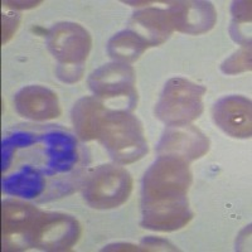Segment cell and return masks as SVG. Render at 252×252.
<instances>
[{
    "label": "cell",
    "mask_w": 252,
    "mask_h": 252,
    "mask_svg": "<svg viewBox=\"0 0 252 252\" xmlns=\"http://www.w3.org/2000/svg\"><path fill=\"white\" fill-rule=\"evenodd\" d=\"M150 43L134 31H124L109 42V53L119 62L126 63L138 60Z\"/></svg>",
    "instance_id": "17"
},
{
    "label": "cell",
    "mask_w": 252,
    "mask_h": 252,
    "mask_svg": "<svg viewBox=\"0 0 252 252\" xmlns=\"http://www.w3.org/2000/svg\"><path fill=\"white\" fill-rule=\"evenodd\" d=\"M206 89L184 78H173L166 83L155 115L168 126L188 125L203 111Z\"/></svg>",
    "instance_id": "3"
},
{
    "label": "cell",
    "mask_w": 252,
    "mask_h": 252,
    "mask_svg": "<svg viewBox=\"0 0 252 252\" xmlns=\"http://www.w3.org/2000/svg\"><path fill=\"white\" fill-rule=\"evenodd\" d=\"M143 246L144 250H148V251H157V250L158 251L159 250L165 251V250H169V247H172L166 241L159 240V238H148L143 242Z\"/></svg>",
    "instance_id": "20"
},
{
    "label": "cell",
    "mask_w": 252,
    "mask_h": 252,
    "mask_svg": "<svg viewBox=\"0 0 252 252\" xmlns=\"http://www.w3.org/2000/svg\"><path fill=\"white\" fill-rule=\"evenodd\" d=\"M132 189L130 174L121 166L103 165L90 177L85 201L97 209H111L125 203Z\"/></svg>",
    "instance_id": "4"
},
{
    "label": "cell",
    "mask_w": 252,
    "mask_h": 252,
    "mask_svg": "<svg viewBox=\"0 0 252 252\" xmlns=\"http://www.w3.org/2000/svg\"><path fill=\"white\" fill-rule=\"evenodd\" d=\"M14 102L18 114L32 120H51L61 115L57 94L46 87H24L17 94Z\"/></svg>",
    "instance_id": "11"
},
{
    "label": "cell",
    "mask_w": 252,
    "mask_h": 252,
    "mask_svg": "<svg viewBox=\"0 0 252 252\" xmlns=\"http://www.w3.org/2000/svg\"><path fill=\"white\" fill-rule=\"evenodd\" d=\"M106 109L96 98L83 97L72 110V121L77 135L83 140L97 139L98 129Z\"/></svg>",
    "instance_id": "14"
},
{
    "label": "cell",
    "mask_w": 252,
    "mask_h": 252,
    "mask_svg": "<svg viewBox=\"0 0 252 252\" xmlns=\"http://www.w3.org/2000/svg\"><path fill=\"white\" fill-rule=\"evenodd\" d=\"M81 236L77 220L61 213H44L33 236L32 246L49 251L71 249Z\"/></svg>",
    "instance_id": "7"
},
{
    "label": "cell",
    "mask_w": 252,
    "mask_h": 252,
    "mask_svg": "<svg viewBox=\"0 0 252 252\" xmlns=\"http://www.w3.org/2000/svg\"><path fill=\"white\" fill-rule=\"evenodd\" d=\"M44 187V178L31 166H24L23 169L3 181V189L6 194L22 198H35L43 192Z\"/></svg>",
    "instance_id": "16"
},
{
    "label": "cell",
    "mask_w": 252,
    "mask_h": 252,
    "mask_svg": "<svg viewBox=\"0 0 252 252\" xmlns=\"http://www.w3.org/2000/svg\"><path fill=\"white\" fill-rule=\"evenodd\" d=\"M44 155H47V174L67 172L77 161V143L69 134L49 132L44 136Z\"/></svg>",
    "instance_id": "13"
},
{
    "label": "cell",
    "mask_w": 252,
    "mask_h": 252,
    "mask_svg": "<svg viewBox=\"0 0 252 252\" xmlns=\"http://www.w3.org/2000/svg\"><path fill=\"white\" fill-rule=\"evenodd\" d=\"M97 139L114 160L130 164L148 153V143L141 124L126 111L106 109L98 129Z\"/></svg>",
    "instance_id": "2"
},
{
    "label": "cell",
    "mask_w": 252,
    "mask_h": 252,
    "mask_svg": "<svg viewBox=\"0 0 252 252\" xmlns=\"http://www.w3.org/2000/svg\"><path fill=\"white\" fill-rule=\"evenodd\" d=\"M48 48L62 66H82L91 49L89 32L75 23H61L48 33Z\"/></svg>",
    "instance_id": "6"
},
{
    "label": "cell",
    "mask_w": 252,
    "mask_h": 252,
    "mask_svg": "<svg viewBox=\"0 0 252 252\" xmlns=\"http://www.w3.org/2000/svg\"><path fill=\"white\" fill-rule=\"evenodd\" d=\"M209 149L208 139L193 126H169L164 132L158 152L160 155L175 157L183 160H194Z\"/></svg>",
    "instance_id": "8"
},
{
    "label": "cell",
    "mask_w": 252,
    "mask_h": 252,
    "mask_svg": "<svg viewBox=\"0 0 252 252\" xmlns=\"http://www.w3.org/2000/svg\"><path fill=\"white\" fill-rule=\"evenodd\" d=\"M173 26L177 31L199 34L209 31L216 23V10L211 3L206 1H188L175 3L169 9Z\"/></svg>",
    "instance_id": "12"
},
{
    "label": "cell",
    "mask_w": 252,
    "mask_h": 252,
    "mask_svg": "<svg viewBox=\"0 0 252 252\" xmlns=\"http://www.w3.org/2000/svg\"><path fill=\"white\" fill-rule=\"evenodd\" d=\"M215 123L232 138L251 136V102L242 96L220 98L213 107Z\"/></svg>",
    "instance_id": "10"
},
{
    "label": "cell",
    "mask_w": 252,
    "mask_h": 252,
    "mask_svg": "<svg viewBox=\"0 0 252 252\" xmlns=\"http://www.w3.org/2000/svg\"><path fill=\"white\" fill-rule=\"evenodd\" d=\"M44 212L32 204L9 199L3 203V244L5 249H28L32 246Z\"/></svg>",
    "instance_id": "5"
},
{
    "label": "cell",
    "mask_w": 252,
    "mask_h": 252,
    "mask_svg": "<svg viewBox=\"0 0 252 252\" xmlns=\"http://www.w3.org/2000/svg\"><path fill=\"white\" fill-rule=\"evenodd\" d=\"M19 26V17L18 15H4L3 20V43H5L9 38L14 34V32Z\"/></svg>",
    "instance_id": "19"
},
{
    "label": "cell",
    "mask_w": 252,
    "mask_h": 252,
    "mask_svg": "<svg viewBox=\"0 0 252 252\" xmlns=\"http://www.w3.org/2000/svg\"><path fill=\"white\" fill-rule=\"evenodd\" d=\"M251 68V49L250 47L240 49L232 55L229 58H227L222 64V71L227 75H236L240 72L250 71Z\"/></svg>",
    "instance_id": "18"
},
{
    "label": "cell",
    "mask_w": 252,
    "mask_h": 252,
    "mask_svg": "<svg viewBox=\"0 0 252 252\" xmlns=\"http://www.w3.org/2000/svg\"><path fill=\"white\" fill-rule=\"evenodd\" d=\"M134 23L146 32L150 46H157L164 42L174 29L169 10L161 9H146L144 12L135 14Z\"/></svg>",
    "instance_id": "15"
},
{
    "label": "cell",
    "mask_w": 252,
    "mask_h": 252,
    "mask_svg": "<svg viewBox=\"0 0 252 252\" xmlns=\"http://www.w3.org/2000/svg\"><path fill=\"white\" fill-rule=\"evenodd\" d=\"M94 94L101 97H135L134 71L127 63H111L94 71L89 80Z\"/></svg>",
    "instance_id": "9"
},
{
    "label": "cell",
    "mask_w": 252,
    "mask_h": 252,
    "mask_svg": "<svg viewBox=\"0 0 252 252\" xmlns=\"http://www.w3.org/2000/svg\"><path fill=\"white\" fill-rule=\"evenodd\" d=\"M190 182L188 161L160 155L144 175L143 208L188 204L187 192Z\"/></svg>",
    "instance_id": "1"
}]
</instances>
